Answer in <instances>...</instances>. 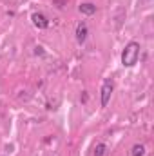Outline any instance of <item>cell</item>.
Here are the masks:
<instances>
[{
    "label": "cell",
    "instance_id": "1",
    "mask_svg": "<svg viewBox=\"0 0 154 156\" xmlns=\"http://www.w3.org/2000/svg\"><path fill=\"white\" fill-rule=\"evenodd\" d=\"M140 44L138 42H129L127 45H125V49H123V53H121V64L125 66V67H132V66H136V62H138V58H140Z\"/></svg>",
    "mask_w": 154,
    "mask_h": 156
},
{
    "label": "cell",
    "instance_id": "2",
    "mask_svg": "<svg viewBox=\"0 0 154 156\" xmlns=\"http://www.w3.org/2000/svg\"><path fill=\"white\" fill-rule=\"evenodd\" d=\"M113 89H114L113 80H111V78H105L103 83H102V91H100V104H102V107H105V105L109 104L111 94H113Z\"/></svg>",
    "mask_w": 154,
    "mask_h": 156
},
{
    "label": "cell",
    "instance_id": "3",
    "mask_svg": "<svg viewBox=\"0 0 154 156\" xmlns=\"http://www.w3.org/2000/svg\"><path fill=\"white\" fill-rule=\"evenodd\" d=\"M33 24L38 27V29H47L49 27V20H47V16L45 15H42V13H33Z\"/></svg>",
    "mask_w": 154,
    "mask_h": 156
},
{
    "label": "cell",
    "instance_id": "4",
    "mask_svg": "<svg viewBox=\"0 0 154 156\" xmlns=\"http://www.w3.org/2000/svg\"><path fill=\"white\" fill-rule=\"evenodd\" d=\"M87 35H89V29H87V24L85 22H80L76 26V40L78 44H83L87 40Z\"/></svg>",
    "mask_w": 154,
    "mask_h": 156
},
{
    "label": "cell",
    "instance_id": "5",
    "mask_svg": "<svg viewBox=\"0 0 154 156\" xmlns=\"http://www.w3.org/2000/svg\"><path fill=\"white\" fill-rule=\"evenodd\" d=\"M78 9H80V13H82V15H89V16L96 13V5H94V4H91V2H83V4H80V7H78Z\"/></svg>",
    "mask_w": 154,
    "mask_h": 156
},
{
    "label": "cell",
    "instance_id": "6",
    "mask_svg": "<svg viewBox=\"0 0 154 156\" xmlns=\"http://www.w3.org/2000/svg\"><path fill=\"white\" fill-rule=\"evenodd\" d=\"M105 153H107V145H105V144H96L93 156H103Z\"/></svg>",
    "mask_w": 154,
    "mask_h": 156
},
{
    "label": "cell",
    "instance_id": "7",
    "mask_svg": "<svg viewBox=\"0 0 154 156\" xmlns=\"http://www.w3.org/2000/svg\"><path fill=\"white\" fill-rule=\"evenodd\" d=\"M143 154H145V147L140 145V144H136L132 147V151H131V156H143Z\"/></svg>",
    "mask_w": 154,
    "mask_h": 156
}]
</instances>
